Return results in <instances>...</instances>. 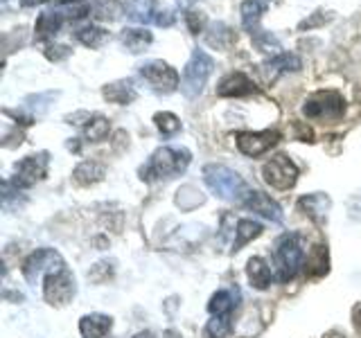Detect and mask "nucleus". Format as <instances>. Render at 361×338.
Segmentation results:
<instances>
[{"label":"nucleus","instance_id":"1","mask_svg":"<svg viewBox=\"0 0 361 338\" xmlns=\"http://www.w3.org/2000/svg\"><path fill=\"white\" fill-rule=\"evenodd\" d=\"M192 161V154L185 146H161L152 154L147 165L140 169V178L147 183H156V180H167L178 174H183Z\"/></svg>","mask_w":361,"mask_h":338},{"label":"nucleus","instance_id":"2","mask_svg":"<svg viewBox=\"0 0 361 338\" xmlns=\"http://www.w3.org/2000/svg\"><path fill=\"white\" fill-rule=\"evenodd\" d=\"M203 180H206L208 189L214 196H219L224 201H235L240 203V199L244 196V192L248 189V185L242 180V176L233 172L231 167L226 165H206L203 167Z\"/></svg>","mask_w":361,"mask_h":338},{"label":"nucleus","instance_id":"3","mask_svg":"<svg viewBox=\"0 0 361 338\" xmlns=\"http://www.w3.org/2000/svg\"><path fill=\"white\" fill-rule=\"evenodd\" d=\"M305 264V239L300 232L282 234L276 244V266L280 282L293 280Z\"/></svg>","mask_w":361,"mask_h":338},{"label":"nucleus","instance_id":"4","mask_svg":"<svg viewBox=\"0 0 361 338\" xmlns=\"http://www.w3.org/2000/svg\"><path fill=\"white\" fill-rule=\"evenodd\" d=\"M212 68H214V61L210 56L203 52V50H195L190 56V61L183 70V82H180V90H183V95L195 99L201 95L203 86L208 84V79L212 75Z\"/></svg>","mask_w":361,"mask_h":338},{"label":"nucleus","instance_id":"5","mask_svg":"<svg viewBox=\"0 0 361 338\" xmlns=\"http://www.w3.org/2000/svg\"><path fill=\"white\" fill-rule=\"evenodd\" d=\"M302 113L310 120H321V122H336L343 118L345 113V101L336 90H319L314 93L307 101H305Z\"/></svg>","mask_w":361,"mask_h":338},{"label":"nucleus","instance_id":"6","mask_svg":"<svg viewBox=\"0 0 361 338\" xmlns=\"http://www.w3.org/2000/svg\"><path fill=\"white\" fill-rule=\"evenodd\" d=\"M63 257L54 251V248H39L37 253H32L25 262H23V275L30 284H37V280L41 275H52L63 270Z\"/></svg>","mask_w":361,"mask_h":338},{"label":"nucleus","instance_id":"7","mask_svg":"<svg viewBox=\"0 0 361 338\" xmlns=\"http://www.w3.org/2000/svg\"><path fill=\"white\" fill-rule=\"evenodd\" d=\"M138 73L145 82L156 90V93L169 95L178 88V73L165 61H158V59L147 61L138 68Z\"/></svg>","mask_w":361,"mask_h":338},{"label":"nucleus","instance_id":"8","mask_svg":"<svg viewBox=\"0 0 361 338\" xmlns=\"http://www.w3.org/2000/svg\"><path fill=\"white\" fill-rule=\"evenodd\" d=\"M48 163H50V158L45 151L23 158L20 163H16V172H14V178H11V185L16 189H27L32 185H37L39 180L48 174Z\"/></svg>","mask_w":361,"mask_h":338},{"label":"nucleus","instance_id":"9","mask_svg":"<svg viewBox=\"0 0 361 338\" xmlns=\"http://www.w3.org/2000/svg\"><path fill=\"white\" fill-rule=\"evenodd\" d=\"M262 176L264 180L276 189H289L296 185L298 180V167L293 165V161H289L287 156H274L269 163H264L262 167Z\"/></svg>","mask_w":361,"mask_h":338},{"label":"nucleus","instance_id":"10","mask_svg":"<svg viewBox=\"0 0 361 338\" xmlns=\"http://www.w3.org/2000/svg\"><path fill=\"white\" fill-rule=\"evenodd\" d=\"M75 277L68 273V270H59V273H52L45 277V287H43V296L50 304H66L71 302L75 296Z\"/></svg>","mask_w":361,"mask_h":338},{"label":"nucleus","instance_id":"11","mask_svg":"<svg viewBox=\"0 0 361 338\" xmlns=\"http://www.w3.org/2000/svg\"><path fill=\"white\" fill-rule=\"evenodd\" d=\"M237 140V149H240L244 156H262L267 154L271 146H274L280 140V133L278 131H259V133H251V131H244V133H237L235 135Z\"/></svg>","mask_w":361,"mask_h":338},{"label":"nucleus","instance_id":"12","mask_svg":"<svg viewBox=\"0 0 361 338\" xmlns=\"http://www.w3.org/2000/svg\"><path fill=\"white\" fill-rule=\"evenodd\" d=\"M302 68V61L298 59L296 54H289V52H280L276 56H271L269 61H264L259 65V75L267 84H274L280 75H287V73H298Z\"/></svg>","mask_w":361,"mask_h":338},{"label":"nucleus","instance_id":"13","mask_svg":"<svg viewBox=\"0 0 361 338\" xmlns=\"http://www.w3.org/2000/svg\"><path fill=\"white\" fill-rule=\"evenodd\" d=\"M240 206L257 212L259 217H264L269 221H282V210H280V206H278L276 201H271L267 194H262L259 189L248 187L244 192V196L240 199Z\"/></svg>","mask_w":361,"mask_h":338},{"label":"nucleus","instance_id":"14","mask_svg":"<svg viewBox=\"0 0 361 338\" xmlns=\"http://www.w3.org/2000/svg\"><path fill=\"white\" fill-rule=\"evenodd\" d=\"M253 93H255V84L244 73L226 75L219 82V88H217L219 97H246V95H253Z\"/></svg>","mask_w":361,"mask_h":338},{"label":"nucleus","instance_id":"15","mask_svg":"<svg viewBox=\"0 0 361 338\" xmlns=\"http://www.w3.org/2000/svg\"><path fill=\"white\" fill-rule=\"evenodd\" d=\"M237 304H240V289H237V287L221 289L210 298L208 311L212 315H231V318H233V311L237 309Z\"/></svg>","mask_w":361,"mask_h":338},{"label":"nucleus","instance_id":"16","mask_svg":"<svg viewBox=\"0 0 361 338\" xmlns=\"http://www.w3.org/2000/svg\"><path fill=\"white\" fill-rule=\"evenodd\" d=\"M206 43L210 45V48H214V50H231L233 45H235V41H237V37H235V30L233 27H228L226 23H221V20H217V23H212V25L208 27V32H206Z\"/></svg>","mask_w":361,"mask_h":338},{"label":"nucleus","instance_id":"17","mask_svg":"<svg viewBox=\"0 0 361 338\" xmlns=\"http://www.w3.org/2000/svg\"><path fill=\"white\" fill-rule=\"evenodd\" d=\"M113 327V320L104 313H90L79 320V332L84 338H104Z\"/></svg>","mask_w":361,"mask_h":338},{"label":"nucleus","instance_id":"18","mask_svg":"<svg viewBox=\"0 0 361 338\" xmlns=\"http://www.w3.org/2000/svg\"><path fill=\"white\" fill-rule=\"evenodd\" d=\"M63 25V16L59 14V11H43V14H39L37 18V25H34V37H37V41H48L52 37H56V32L61 30Z\"/></svg>","mask_w":361,"mask_h":338},{"label":"nucleus","instance_id":"19","mask_svg":"<svg viewBox=\"0 0 361 338\" xmlns=\"http://www.w3.org/2000/svg\"><path fill=\"white\" fill-rule=\"evenodd\" d=\"M152 41H154L152 32L140 30V27H127V30H122V32H120V43H122L129 52H133V54L145 52V50L152 45Z\"/></svg>","mask_w":361,"mask_h":338},{"label":"nucleus","instance_id":"20","mask_svg":"<svg viewBox=\"0 0 361 338\" xmlns=\"http://www.w3.org/2000/svg\"><path fill=\"white\" fill-rule=\"evenodd\" d=\"M102 93H104V97L109 101H113V104H131V101L135 99V95H138L131 79H120V82L106 84Z\"/></svg>","mask_w":361,"mask_h":338},{"label":"nucleus","instance_id":"21","mask_svg":"<svg viewBox=\"0 0 361 338\" xmlns=\"http://www.w3.org/2000/svg\"><path fill=\"white\" fill-rule=\"evenodd\" d=\"M104 165L97 163V161H84L82 165H77L75 167V172H73V178H75V183L79 185H93L97 183V180L104 178Z\"/></svg>","mask_w":361,"mask_h":338},{"label":"nucleus","instance_id":"22","mask_svg":"<svg viewBox=\"0 0 361 338\" xmlns=\"http://www.w3.org/2000/svg\"><path fill=\"white\" fill-rule=\"evenodd\" d=\"M298 208L305 210L307 217H312L314 221H323L327 210H330V199L325 194H310V196H302L298 201Z\"/></svg>","mask_w":361,"mask_h":338},{"label":"nucleus","instance_id":"23","mask_svg":"<svg viewBox=\"0 0 361 338\" xmlns=\"http://www.w3.org/2000/svg\"><path fill=\"white\" fill-rule=\"evenodd\" d=\"M246 273H248V280H251V284L255 289H267L271 284V268L269 264L264 262L262 257H251L248 259V266H246Z\"/></svg>","mask_w":361,"mask_h":338},{"label":"nucleus","instance_id":"24","mask_svg":"<svg viewBox=\"0 0 361 338\" xmlns=\"http://www.w3.org/2000/svg\"><path fill=\"white\" fill-rule=\"evenodd\" d=\"M262 234V225H259L257 221L253 219H242L240 223H237L235 228V242H233V251H242V246L248 244L251 239H255V237Z\"/></svg>","mask_w":361,"mask_h":338},{"label":"nucleus","instance_id":"25","mask_svg":"<svg viewBox=\"0 0 361 338\" xmlns=\"http://www.w3.org/2000/svg\"><path fill=\"white\" fill-rule=\"evenodd\" d=\"M240 11H242V25H244V30L255 34L257 23H259V18H262V14H264V5L259 3V0H244Z\"/></svg>","mask_w":361,"mask_h":338},{"label":"nucleus","instance_id":"26","mask_svg":"<svg viewBox=\"0 0 361 338\" xmlns=\"http://www.w3.org/2000/svg\"><path fill=\"white\" fill-rule=\"evenodd\" d=\"M111 131V124L106 118H102V115H88L86 118V124H84V135H86V140L90 142H99V140H104L106 135Z\"/></svg>","mask_w":361,"mask_h":338},{"label":"nucleus","instance_id":"27","mask_svg":"<svg viewBox=\"0 0 361 338\" xmlns=\"http://www.w3.org/2000/svg\"><path fill=\"white\" fill-rule=\"evenodd\" d=\"M109 39V32L106 30H102V27H95V25H90V27H82L77 32V41L86 45V48H102V45L106 43Z\"/></svg>","mask_w":361,"mask_h":338},{"label":"nucleus","instance_id":"28","mask_svg":"<svg viewBox=\"0 0 361 338\" xmlns=\"http://www.w3.org/2000/svg\"><path fill=\"white\" fill-rule=\"evenodd\" d=\"M305 268L310 275H323L327 273V248L325 246H314V251L305 259Z\"/></svg>","mask_w":361,"mask_h":338},{"label":"nucleus","instance_id":"29","mask_svg":"<svg viewBox=\"0 0 361 338\" xmlns=\"http://www.w3.org/2000/svg\"><path fill=\"white\" fill-rule=\"evenodd\" d=\"M154 7H152V0H131L127 5V16L135 23H147L152 20L154 16Z\"/></svg>","mask_w":361,"mask_h":338},{"label":"nucleus","instance_id":"30","mask_svg":"<svg viewBox=\"0 0 361 338\" xmlns=\"http://www.w3.org/2000/svg\"><path fill=\"white\" fill-rule=\"evenodd\" d=\"M231 332V315H212L206 325L208 338H226Z\"/></svg>","mask_w":361,"mask_h":338},{"label":"nucleus","instance_id":"31","mask_svg":"<svg viewBox=\"0 0 361 338\" xmlns=\"http://www.w3.org/2000/svg\"><path fill=\"white\" fill-rule=\"evenodd\" d=\"M154 122H156L158 131H161L163 135H174V133L180 131V120L174 115V113H156Z\"/></svg>","mask_w":361,"mask_h":338},{"label":"nucleus","instance_id":"32","mask_svg":"<svg viewBox=\"0 0 361 338\" xmlns=\"http://www.w3.org/2000/svg\"><path fill=\"white\" fill-rule=\"evenodd\" d=\"M120 3L118 0H97V5L93 7V14L99 18V20H116L120 16Z\"/></svg>","mask_w":361,"mask_h":338},{"label":"nucleus","instance_id":"33","mask_svg":"<svg viewBox=\"0 0 361 338\" xmlns=\"http://www.w3.org/2000/svg\"><path fill=\"white\" fill-rule=\"evenodd\" d=\"M253 43L257 45V50H262V52H276V50H280L278 39L271 37L269 32H255L253 34Z\"/></svg>","mask_w":361,"mask_h":338},{"label":"nucleus","instance_id":"34","mask_svg":"<svg viewBox=\"0 0 361 338\" xmlns=\"http://www.w3.org/2000/svg\"><path fill=\"white\" fill-rule=\"evenodd\" d=\"M52 97H56V93H43V95H32V97H27L25 99V108L32 113H37V115H41V113L48 108V104H45V101H50Z\"/></svg>","mask_w":361,"mask_h":338},{"label":"nucleus","instance_id":"35","mask_svg":"<svg viewBox=\"0 0 361 338\" xmlns=\"http://www.w3.org/2000/svg\"><path fill=\"white\" fill-rule=\"evenodd\" d=\"M332 16L330 14H325V11H314V14L310 16V18H305V20H300V25H298V30L300 32H305V30H314V27H321V25H325L327 20H330Z\"/></svg>","mask_w":361,"mask_h":338},{"label":"nucleus","instance_id":"36","mask_svg":"<svg viewBox=\"0 0 361 338\" xmlns=\"http://www.w3.org/2000/svg\"><path fill=\"white\" fill-rule=\"evenodd\" d=\"M185 23L192 34H199L203 32V25H206V16L201 14V11H195V9H188L185 11Z\"/></svg>","mask_w":361,"mask_h":338},{"label":"nucleus","instance_id":"37","mask_svg":"<svg viewBox=\"0 0 361 338\" xmlns=\"http://www.w3.org/2000/svg\"><path fill=\"white\" fill-rule=\"evenodd\" d=\"M45 56H48L50 61H61L66 56H71V48H68V45H48Z\"/></svg>","mask_w":361,"mask_h":338},{"label":"nucleus","instance_id":"38","mask_svg":"<svg viewBox=\"0 0 361 338\" xmlns=\"http://www.w3.org/2000/svg\"><path fill=\"white\" fill-rule=\"evenodd\" d=\"M174 14L169 9H163V11H156V16H154V23L156 25H161V27H169V25H174Z\"/></svg>","mask_w":361,"mask_h":338},{"label":"nucleus","instance_id":"39","mask_svg":"<svg viewBox=\"0 0 361 338\" xmlns=\"http://www.w3.org/2000/svg\"><path fill=\"white\" fill-rule=\"evenodd\" d=\"M41 3H45V0H20V5H23V7H37V5H41Z\"/></svg>","mask_w":361,"mask_h":338},{"label":"nucleus","instance_id":"40","mask_svg":"<svg viewBox=\"0 0 361 338\" xmlns=\"http://www.w3.org/2000/svg\"><path fill=\"white\" fill-rule=\"evenodd\" d=\"M59 5H73V3H84V0H56Z\"/></svg>","mask_w":361,"mask_h":338},{"label":"nucleus","instance_id":"41","mask_svg":"<svg viewBox=\"0 0 361 338\" xmlns=\"http://www.w3.org/2000/svg\"><path fill=\"white\" fill-rule=\"evenodd\" d=\"M133 338H154V334L152 332H140V334H135Z\"/></svg>","mask_w":361,"mask_h":338},{"label":"nucleus","instance_id":"42","mask_svg":"<svg viewBox=\"0 0 361 338\" xmlns=\"http://www.w3.org/2000/svg\"><path fill=\"white\" fill-rule=\"evenodd\" d=\"M176 3H178L180 7H190L192 3H197V0H176Z\"/></svg>","mask_w":361,"mask_h":338},{"label":"nucleus","instance_id":"43","mask_svg":"<svg viewBox=\"0 0 361 338\" xmlns=\"http://www.w3.org/2000/svg\"><path fill=\"white\" fill-rule=\"evenodd\" d=\"M355 318H357V330H361V309L357 311V315H355Z\"/></svg>","mask_w":361,"mask_h":338}]
</instances>
